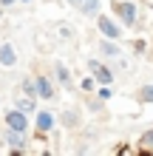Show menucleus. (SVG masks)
<instances>
[{
    "instance_id": "1",
    "label": "nucleus",
    "mask_w": 153,
    "mask_h": 156,
    "mask_svg": "<svg viewBox=\"0 0 153 156\" xmlns=\"http://www.w3.org/2000/svg\"><path fill=\"white\" fill-rule=\"evenodd\" d=\"M139 3L136 0H113V17L119 20L125 29H136L139 26Z\"/></svg>"
},
{
    "instance_id": "2",
    "label": "nucleus",
    "mask_w": 153,
    "mask_h": 156,
    "mask_svg": "<svg viewBox=\"0 0 153 156\" xmlns=\"http://www.w3.org/2000/svg\"><path fill=\"white\" fill-rule=\"evenodd\" d=\"M96 20V31H99V37H108V40H125V26L116 20L113 14H105V12H99L94 17Z\"/></svg>"
},
{
    "instance_id": "3",
    "label": "nucleus",
    "mask_w": 153,
    "mask_h": 156,
    "mask_svg": "<svg viewBox=\"0 0 153 156\" xmlns=\"http://www.w3.org/2000/svg\"><path fill=\"white\" fill-rule=\"evenodd\" d=\"M0 119H3V128H9V131H20V133H31V116L23 114L20 108H9V111L0 114Z\"/></svg>"
},
{
    "instance_id": "4",
    "label": "nucleus",
    "mask_w": 153,
    "mask_h": 156,
    "mask_svg": "<svg viewBox=\"0 0 153 156\" xmlns=\"http://www.w3.org/2000/svg\"><path fill=\"white\" fill-rule=\"evenodd\" d=\"M85 66L91 71V77L96 80V85H113L116 82V71L108 60H88Z\"/></svg>"
},
{
    "instance_id": "5",
    "label": "nucleus",
    "mask_w": 153,
    "mask_h": 156,
    "mask_svg": "<svg viewBox=\"0 0 153 156\" xmlns=\"http://www.w3.org/2000/svg\"><path fill=\"white\" fill-rule=\"evenodd\" d=\"M31 128L34 133H54L57 131V114L51 108H37L31 114Z\"/></svg>"
},
{
    "instance_id": "6",
    "label": "nucleus",
    "mask_w": 153,
    "mask_h": 156,
    "mask_svg": "<svg viewBox=\"0 0 153 156\" xmlns=\"http://www.w3.org/2000/svg\"><path fill=\"white\" fill-rule=\"evenodd\" d=\"M3 145H6V153H14V156H23L29 153V133H20V131H9L3 128Z\"/></svg>"
},
{
    "instance_id": "7",
    "label": "nucleus",
    "mask_w": 153,
    "mask_h": 156,
    "mask_svg": "<svg viewBox=\"0 0 153 156\" xmlns=\"http://www.w3.org/2000/svg\"><path fill=\"white\" fill-rule=\"evenodd\" d=\"M34 85H37V99H43V102H51L57 97V82L48 74H37L34 77Z\"/></svg>"
},
{
    "instance_id": "8",
    "label": "nucleus",
    "mask_w": 153,
    "mask_h": 156,
    "mask_svg": "<svg viewBox=\"0 0 153 156\" xmlns=\"http://www.w3.org/2000/svg\"><path fill=\"white\" fill-rule=\"evenodd\" d=\"M96 54H99L102 60H108V62H111L113 57H119V54H125V51H122V43H119V40L99 37V43H96Z\"/></svg>"
},
{
    "instance_id": "9",
    "label": "nucleus",
    "mask_w": 153,
    "mask_h": 156,
    "mask_svg": "<svg viewBox=\"0 0 153 156\" xmlns=\"http://www.w3.org/2000/svg\"><path fill=\"white\" fill-rule=\"evenodd\" d=\"M51 80L57 82V85H62L65 91H74V80H71V68L65 66V62H54V68H51Z\"/></svg>"
},
{
    "instance_id": "10",
    "label": "nucleus",
    "mask_w": 153,
    "mask_h": 156,
    "mask_svg": "<svg viewBox=\"0 0 153 156\" xmlns=\"http://www.w3.org/2000/svg\"><path fill=\"white\" fill-rule=\"evenodd\" d=\"M57 122L62 128H68V131H77V128L82 125V114H79L77 108H62L60 116H57Z\"/></svg>"
},
{
    "instance_id": "11",
    "label": "nucleus",
    "mask_w": 153,
    "mask_h": 156,
    "mask_svg": "<svg viewBox=\"0 0 153 156\" xmlns=\"http://www.w3.org/2000/svg\"><path fill=\"white\" fill-rule=\"evenodd\" d=\"M17 48H14V43H0V66L3 68H14L17 66Z\"/></svg>"
},
{
    "instance_id": "12",
    "label": "nucleus",
    "mask_w": 153,
    "mask_h": 156,
    "mask_svg": "<svg viewBox=\"0 0 153 156\" xmlns=\"http://www.w3.org/2000/svg\"><path fill=\"white\" fill-rule=\"evenodd\" d=\"M74 9H77L82 17H91V20H94V17L102 12V0H77Z\"/></svg>"
},
{
    "instance_id": "13",
    "label": "nucleus",
    "mask_w": 153,
    "mask_h": 156,
    "mask_svg": "<svg viewBox=\"0 0 153 156\" xmlns=\"http://www.w3.org/2000/svg\"><path fill=\"white\" fill-rule=\"evenodd\" d=\"M12 105H14V108H20L23 114H29V116H31L34 111H37V97H29V94H23V91H20V94L12 99Z\"/></svg>"
},
{
    "instance_id": "14",
    "label": "nucleus",
    "mask_w": 153,
    "mask_h": 156,
    "mask_svg": "<svg viewBox=\"0 0 153 156\" xmlns=\"http://www.w3.org/2000/svg\"><path fill=\"white\" fill-rule=\"evenodd\" d=\"M20 91L23 94H29V97H37V85H34V74H26V77H20Z\"/></svg>"
},
{
    "instance_id": "15",
    "label": "nucleus",
    "mask_w": 153,
    "mask_h": 156,
    "mask_svg": "<svg viewBox=\"0 0 153 156\" xmlns=\"http://www.w3.org/2000/svg\"><path fill=\"white\" fill-rule=\"evenodd\" d=\"M139 153H153V128H148L139 136Z\"/></svg>"
},
{
    "instance_id": "16",
    "label": "nucleus",
    "mask_w": 153,
    "mask_h": 156,
    "mask_svg": "<svg viewBox=\"0 0 153 156\" xmlns=\"http://www.w3.org/2000/svg\"><path fill=\"white\" fill-rule=\"evenodd\" d=\"M57 37L65 40V43H71V40L77 37V31H74V26H71V23H57Z\"/></svg>"
},
{
    "instance_id": "17",
    "label": "nucleus",
    "mask_w": 153,
    "mask_h": 156,
    "mask_svg": "<svg viewBox=\"0 0 153 156\" xmlns=\"http://www.w3.org/2000/svg\"><path fill=\"white\" fill-rule=\"evenodd\" d=\"M136 99L142 105H153V82H148V85H142L136 91Z\"/></svg>"
},
{
    "instance_id": "18",
    "label": "nucleus",
    "mask_w": 153,
    "mask_h": 156,
    "mask_svg": "<svg viewBox=\"0 0 153 156\" xmlns=\"http://www.w3.org/2000/svg\"><path fill=\"white\" fill-rule=\"evenodd\" d=\"M85 108H88L91 114H99V111H105V102H102V99L96 97V94H88V99H85Z\"/></svg>"
},
{
    "instance_id": "19",
    "label": "nucleus",
    "mask_w": 153,
    "mask_h": 156,
    "mask_svg": "<svg viewBox=\"0 0 153 156\" xmlns=\"http://www.w3.org/2000/svg\"><path fill=\"white\" fill-rule=\"evenodd\" d=\"M79 91H82V94H94L96 91V80L94 77H82L79 80Z\"/></svg>"
},
{
    "instance_id": "20",
    "label": "nucleus",
    "mask_w": 153,
    "mask_h": 156,
    "mask_svg": "<svg viewBox=\"0 0 153 156\" xmlns=\"http://www.w3.org/2000/svg\"><path fill=\"white\" fill-rule=\"evenodd\" d=\"M96 97L102 99V102H108V99H113V85H96V91H94Z\"/></svg>"
},
{
    "instance_id": "21",
    "label": "nucleus",
    "mask_w": 153,
    "mask_h": 156,
    "mask_svg": "<svg viewBox=\"0 0 153 156\" xmlns=\"http://www.w3.org/2000/svg\"><path fill=\"white\" fill-rule=\"evenodd\" d=\"M130 48L136 51V54H145V51H148V43H145V40H133V43H130Z\"/></svg>"
},
{
    "instance_id": "22",
    "label": "nucleus",
    "mask_w": 153,
    "mask_h": 156,
    "mask_svg": "<svg viewBox=\"0 0 153 156\" xmlns=\"http://www.w3.org/2000/svg\"><path fill=\"white\" fill-rule=\"evenodd\" d=\"M14 3H17V0H0V6H3V9H12Z\"/></svg>"
},
{
    "instance_id": "23",
    "label": "nucleus",
    "mask_w": 153,
    "mask_h": 156,
    "mask_svg": "<svg viewBox=\"0 0 153 156\" xmlns=\"http://www.w3.org/2000/svg\"><path fill=\"white\" fill-rule=\"evenodd\" d=\"M3 14H6V9H3V6H0V20H3Z\"/></svg>"
},
{
    "instance_id": "24",
    "label": "nucleus",
    "mask_w": 153,
    "mask_h": 156,
    "mask_svg": "<svg viewBox=\"0 0 153 156\" xmlns=\"http://www.w3.org/2000/svg\"><path fill=\"white\" fill-rule=\"evenodd\" d=\"M65 3H68V6H77V0H65Z\"/></svg>"
},
{
    "instance_id": "25",
    "label": "nucleus",
    "mask_w": 153,
    "mask_h": 156,
    "mask_svg": "<svg viewBox=\"0 0 153 156\" xmlns=\"http://www.w3.org/2000/svg\"><path fill=\"white\" fill-rule=\"evenodd\" d=\"M17 3H31V0H17Z\"/></svg>"
}]
</instances>
